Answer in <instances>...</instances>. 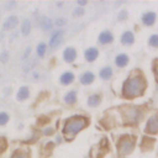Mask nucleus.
I'll return each instance as SVG.
<instances>
[{"instance_id": "f257e3e1", "label": "nucleus", "mask_w": 158, "mask_h": 158, "mask_svg": "<svg viewBox=\"0 0 158 158\" xmlns=\"http://www.w3.org/2000/svg\"><path fill=\"white\" fill-rule=\"evenodd\" d=\"M146 89V80L142 75H135L127 79L122 86V94L125 98H135L142 95Z\"/></svg>"}, {"instance_id": "f03ea898", "label": "nucleus", "mask_w": 158, "mask_h": 158, "mask_svg": "<svg viewBox=\"0 0 158 158\" xmlns=\"http://www.w3.org/2000/svg\"><path fill=\"white\" fill-rule=\"evenodd\" d=\"M86 125H88L86 117L74 116V117H70L65 121L64 127H63V132H64L65 136H74L79 131H81Z\"/></svg>"}, {"instance_id": "7ed1b4c3", "label": "nucleus", "mask_w": 158, "mask_h": 158, "mask_svg": "<svg viewBox=\"0 0 158 158\" xmlns=\"http://www.w3.org/2000/svg\"><path fill=\"white\" fill-rule=\"evenodd\" d=\"M133 146H135V139H133V137H131V136H125V137H122V138L118 141V143H117V148H118V151H120L121 154H127V153H130V152L132 151Z\"/></svg>"}, {"instance_id": "20e7f679", "label": "nucleus", "mask_w": 158, "mask_h": 158, "mask_svg": "<svg viewBox=\"0 0 158 158\" xmlns=\"http://www.w3.org/2000/svg\"><path fill=\"white\" fill-rule=\"evenodd\" d=\"M142 114L141 111L137 109V107H128L126 109L125 111V118L130 122V123H133V122H137L139 118H141Z\"/></svg>"}, {"instance_id": "39448f33", "label": "nucleus", "mask_w": 158, "mask_h": 158, "mask_svg": "<svg viewBox=\"0 0 158 158\" xmlns=\"http://www.w3.org/2000/svg\"><path fill=\"white\" fill-rule=\"evenodd\" d=\"M63 30H57L52 33L51 36V40H49V47L52 49L57 48L59 44H60V41H62V37H63Z\"/></svg>"}, {"instance_id": "423d86ee", "label": "nucleus", "mask_w": 158, "mask_h": 158, "mask_svg": "<svg viewBox=\"0 0 158 158\" xmlns=\"http://www.w3.org/2000/svg\"><path fill=\"white\" fill-rule=\"evenodd\" d=\"M146 131L149 133H157L158 132V115H154L151 118H148L147 125H146Z\"/></svg>"}, {"instance_id": "0eeeda50", "label": "nucleus", "mask_w": 158, "mask_h": 158, "mask_svg": "<svg viewBox=\"0 0 158 158\" xmlns=\"http://www.w3.org/2000/svg\"><path fill=\"white\" fill-rule=\"evenodd\" d=\"M17 23H19L17 17H16L15 15H11V16H9V17L4 21V23H2V28H4V30H12L14 27H16Z\"/></svg>"}, {"instance_id": "6e6552de", "label": "nucleus", "mask_w": 158, "mask_h": 158, "mask_svg": "<svg viewBox=\"0 0 158 158\" xmlns=\"http://www.w3.org/2000/svg\"><path fill=\"white\" fill-rule=\"evenodd\" d=\"M63 58H64L65 62H69V63L73 62V60L77 58V52H75V49H74L73 47L65 48L64 52H63Z\"/></svg>"}, {"instance_id": "1a4fd4ad", "label": "nucleus", "mask_w": 158, "mask_h": 158, "mask_svg": "<svg viewBox=\"0 0 158 158\" xmlns=\"http://www.w3.org/2000/svg\"><path fill=\"white\" fill-rule=\"evenodd\" d=\"M114 40L112 37V33L110 31H102L100 35H99V42L102 43V44H106V43H111Z\"/></svg>"}, {"instance_id": "9d476101", "label": "nucleus", "mask_w": 158, "mask_h": 158, "mask_svg": "<svg viewBox=\"0 0 158 158\" xmlns=\"http://www.w3.org/2000/svg\"><path fill=\"white\" fill-rule=\"evenodd\" d=\"M142 21H143V23H144V25H147V26L153 25V23H154V21H156V14H154V12H152V11L146 12V14L142 16Z\"/></svg>"}, {"instance_id": "9b49d317", "label": "nucleus", "mask_w": 158, "mask_h": 158, "mask_svg": "<svg viewBox=\"0 0 158 158\" xmlns=\"http://www.w3.org/2000/svg\"><path fill=\"white\" fill-rule=\"evenodd\" d=\"M73 80H74V74L70 73V72L63 73V74L60 75V78H59V81H60V84H63V85H68V84L73 83Z\"/></svg>"}, {"instance_id": "f8f14e48", "label": "nucleus", "mask_w": 158, "mask_h": 158, "mask_svg": "<svg viewBox=\"0 0 158 158\" xmlns=\"http://www.w3.org/2000/svg\"><path fill=\"white\" fill-rule=\"evenodd\" d=\"M84 56H85L86 60H89V62H93V60H94V59H96V57L99 56V51H98L96 48L91 47V48H88V49L85 51Z\"/></svg>"}, {"instance_id": "ddd939ff", "label": "nucleus", "mask_w": 158, "mask_h": 158, "mask_svg": "<svg viewBox=\"0 0 158 158\" xmlns=\"http://www.w3.org/2000/svg\"><path fill=\"white\" fill-rule=\"evenodd\" d=\"M28 96H30V90H28L27 86H21V88L19 89L17 94H16V98H17L19 101H23V100H26Z\"/></svg>"}, {"instance_id": "4468645a", "label": "nucleus", "mask_w": 158, "mask_h": 158, "mask_svg": "<svg viewBox=\"0 0 158 158\" xmlns=\"http://www.w3.org/2000/svg\"><path fill=\"white\" fill-rule=\"evenodd\" d=\"M133 40H135V37H133V33L131 31H126L121 36V42L123 44H131V43H133Z\"/></svg>"}, {"instance_id": "2eb2a0df", "label": "nucleus", "mask_w": 158, "mask_h": 158, "mask_svg": "<svg viewBox=\"0 0 158 158\" xmlns=\"http://www.w3.org/2000/svg\"><path fill=\"white\" fill-rule=\"evenodd\" d=\"M93 80H94V74H93L91 72H85V73L80 77V83H81V84H85V85L93 83Z\"/></svg>"}, {"instance_id": "dca6fc26", "label": "nucleus", "mask_w": 158, "mask_h": 158, "mask_svg": "<svg viewBox=\"0 0 158 158\" xmlns=\"http://www.w3.org/2000/svg\"><path fill=\"white\" fill-rule=\"evenodd\" d=\"M115 63H116L117 67H125L128 63V57L126 54H118L115 58Z\"/></svg>"}, {"instance_id": "f3484780", "label": "nucleus", "mask_w": 158, "mask_h": 158, "mask_svg": "<svg viewBox=\"0 0 158 158\" xmlns=\"http://www.w3.org/2000/svg\"><path fill=\"white\" fill-rule=\"evenodd\" d=\"M100 104V96L98 94H93L88 98V105L91 106V107H95Z\"/></svg>"}, {"instance_id": "a211bd4d", "label": "nucleus", "mask_w": 158, "mask_h": 158, "mask_svg": "<svg viewBox=\"0 0 158 158\" xmlns=\"http://www.w3.org/2000/svg\"><path fill=\"white\" fill-rule=\"evenodd\" d=\"M30 31H31V22H30V20H23L22 21V23H21V33L22 35H28L30 33Z\"/></svg>"}, {"instance_id": "6ab92c4d", "label": "nucleus", "mask_w": 158, "mask_h": 158, "mask_svg": "<svg viewBox=\"0 0 158 158\" xmlns=\"http://www.w3.org/2000/svg\"><path fill=\"white\" fill-rule=\"evenodd\" d=\"M75 100H77V93H75L74 90L69 91V93L65 94V96H64V101H65L67 104H74Z\"/></svg>"}, {"instance_id": "aec40b11", "label": "nucleus", "mask_w": 158, "mask_h": 158, "mask_svg": "<svg viewBox=\"0 0 158 158\" xmlns=\"http://www.w3.org/2000/svg\"><path fill=\"white\" fill-rule=\"evenodd\" d=\"M111 75H112V70H111L110 67H105V68H102L100 70V77L102 79H109Z\"/></svg>"}, {"instance_id": "412c9836", "label": "nucleus", "mask_w": 158, "mask_h": 158, "mask_svg": "<svg viewBox=\"0 0 158 158\" xmlns=\"http://www.w3.org/2000/svg\"><path fill=\"white\" fill-rule=\"evenodd\" d=\"M46 49H47V46H46L44 43H40V44L37 46V56H38V57H44Z\"/></svg>"}, {"instance_id": "4be33fe9", "label": "nucleus", "mask_w": 158, "mask_h": 158, "mask_svg": "<svg viewBox=\"0 0 158 158\" xmlns=\"http://www.w3.org/2000/svg\"><path fill=\"white\" fill-rule=\"evenodd\" d=\"M41 26H42V28H43V30H49V28L52 27V22H51V20H49V19L43 17V19L41 20Z\"/></svg>"}, {"instance_id": "5701e85b", "label": "nucleus", "mask_w": 158, "mask_h": 158, "mask_svg": "<svg viewBox=\"0 0 158 158\" xmlns=\"http://www.w3.org/2000/svg\"><path fill=\"white\" fill-rule=\"evenodd\" d=\"M7 121H9V114L5 112V111H1V112H0V126L6 125Z\"/></svg>"}, {"instance_id": "b1692460", "label": "nucleus", "mask_w": 158, "mask_h": 158, "mask_svg": "<svg viewBox=\"0 0 158 158\" xmlns=\"http://www.w3.org/2000/svg\"><path fill=\"white\" fill-rule=\"evenodd\" d=\"M11 158H28V154H27V152L19 149V151H16V152L12 154Z\"/></svg>"}, {"instance_id": "393cba45", "label": "nucleus", "mask_w": 158, "mask_h": 158, "mask_svg": "<svg viewBox=\"0 0 158 158\" xmlns=\"http://www.w3.org/2000/svg\"><path fill=\"white\" fill-rule=\"evenodd\" d=\"M149 44L152 47H158V35H152L149 37Z\"/></svg>"}, {"instance_id": "a878e982", "label": "nucleus", "mask_w": 158, "mask_h": 158, "mask_svg": "<svg viewBox=\"0 0 158 158\" xmlns=\"http://www.w3.org/2000/svg\"><path fill=\"white\" fill-rule=\"evenodd\" d=\"M7 59H9V53L7 52H2V54L0 57V60L1 62H7Z\"/></svg>"}, {"instance_id": "bb28decb", "label": "nucleus", "mask_w": 158, "mask_h": 158, "mask_svg": "<svg viewBox=\"0 0 158 158\" xmlns=\"http://www.w3.org/2000/svg\"><path fill=\"white\" fill-rule=\"evenodd\" d=\"M30 53H31V47H27V48H26V52H25L23 56H22V58H23V59H27V57H28Z\"/></svg>"}, {"instance_id": "cd10ccee", "label": "nucleus", "mask_w": 158, "mask_h": 158, "mask_svg": "<svg viewBox=\"0 0 158 158\" xmlns=\"http://www.w3.org/2000/svg\"><path fill=\"white\" fill-rule=\"evenodd\" d=\"M5 146H6V143L2 141V139H0V153L4 151V148H5Z\"/></svg>"}, {"instance_id": "c85d7f7f", "label": "nucleus", "mask_w": 158, "mask_h": 158, "mask_svg": "<svg viewBox=\"0 0 158 158\" xmlns=\"http://www.w3.org/2000/svg\"><path fill=\"white\" fill-rule=\"evenodd\" d=\"M62 23H64V21H62V19L57 21V25H62Z\"/></svg>"}, {"instance_id": "c756f323", "label": "nucleus", "mask_w": 158, "mask_h": 158, "mask_svg": "<svg viewBox=\"0 0 158 158\" xmlns=\"http://www.w3.org/2000/svg\"><path fill=\"white\" fill-rule=\"evenodd\" d=\"M156 77H157V79H158V64H157V67H156Z\"/></svg>"}]
</instances>
